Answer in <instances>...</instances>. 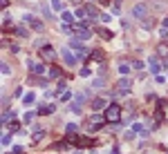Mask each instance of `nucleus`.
I'll list each match as a JSON object with an SVG mask.
<instances>
[{
	"instance_id": "nucleus-3",
	"label": "nucleus",
	"mask_w": 168,
	"mask_h": 154,
	"mask_svg": "<svg viewBox=\"0 0 168 154\" xmlns=\"http://www.w3.org/2000/svg\"><path fill=\"white\" fill-rule=\"evenodd\" d=\"M146 14H148V5H135L132 7V16L137 18V20H144Z\"/></svg>"
},
{
	"instance_id": "nucleus-5",
	"label": "nucleus",
	"mask_w": 168,
	"mask_h": 154,
	"mask_svg": "<svg viewBox=\"0 0 168 154\" xmlns=\"http://www.w3.org/2000/svg\"><path fill=\"white\" fill-rule=\"evenodd\" d=\"M74 34H76V38H79V40H88V38L92 36V34H90V27H83V25H79Z\"/></svg>"
},
{
	"instance_id": "nucleus-13",
	"label": "nucleus",
	"mask_w": 168,
	"mask_h": 154,
	"mask_svg": "<svg viewBox=\"0 0 168 154\" xmlns=\"http://www.w3.org/2000/svg\"><path fill=\"white\" fill-rule=\"evenodd\" d=\"M159 69H162L159 60H157V58H150V72H153V74H159Z\"/></svg>"
},
{
	"instance_id": "nucleus-29",
	"label": "nucleus",
	"mask_w": 168,
	"mask_h": 154,
	"mask_svg": "<svg viewBox=\"0 0 168 154\" xmlns=\"http://www.w3.org/2000/svg\"><path fill=\"white\" fill-rule=\"evenodd\" d=\"M141 67H144L141 60H135V63H132V69H141Z\"/></svg>"
},
{
	"instance_id": "nucleus-2",
	"label": "nucleus",
	"mask_w": 168,
	"mask_h": 154,
	"mask_svg": "<svg viewBox=\"0 0 168 154\" xmlns=\"http://www.w3.org/2000/svg\"><path fill=\"white\" fill-rule=\"evenodd\" d=\"M23 20H25L27 25H29L34 31H41V29H43V23L38 20V18H34L32 14H25V16H23Z\"/></svg>"
},
{
	"instance_id": "nucleus-38",
	"label": "nucleus",
	"mask_w": 168,
	"mask_h": 154,
	"mask_svg": "<svg viewBox=\"0 0 168 154\" xmlns=\"http://www.w3.org/2000/svg\"><path fill=\"white\" fill-rule=\"evenodd\" d=\"M119 5H121V0H114V7H117V9H119Z\"/></svg>"
},
{
	"instance_id": "nucleus-14",
	"label": "nucleus",
	"mask_w": 168,
	"mask_h": 154,
	"mask_svg": "<svg viewBox=\"0 0 168 154\" xmlns=\"http://www.w3.org/2000/svg\"><path fill=\"white\" fill-rule=\"evenodd\" d=\"M103 107H106L103 98H94V101H92V110H103Z\"/></svg>"
},
{
	"instance_id": "nucleus-31",
	"label": "nucleus",
	"mask_w": 168,
	"mask_h": 154,
	"mask_svg": "<svg viewBox=\"0 0 168 154\" xmlns=\"http://www.w3.org/2000/svg\"><path fill=\"white\" fill-rule=\"evenodd\" d=\"M74 132H76V125L70 123V125H67V134H74Z\"/></svg>"
},
{
	"instance_id": "nucleus-25",
	"label": "nucleus",
	"mask_w": 168,
	"mask_h": 154,
	"mask_svg": "<svg viewBox=\"0 0 168 154\" xmlns=\"http://www.w3.org/2000/svg\"><path fill=\"white\" fill-rule=\"evenodd\" d=\"M157 52H159V56H168V47L166 45H159V49H157Z\"/></svg>"
},
{
	"instance_id": "nucleus-24",
	"label": "nucleus",
	"mask_w": 168,
	"mask_h": 154,
	"mask_svg": "<svg viewBox=\"0 0 168 154\" xmlns=\"http://www.w3.org/2000/svg\"><path fill=\"white\" fill-rule=\"evenodd\" d=\"M52 7L56 9V11H63V5H61V0H52Z\"/></svg>"
},
{
	"instance_id": "nucleus-26",
	"label": "nucleus",
	"mask_w": 168,
	"mask_h": 154,
	"mask_svg": "<svg viewBox=\"0 0 168 154\" xmlns=\"http://www.w3.org/2000/svg\"><path fill=\"white\" fill-rule=\"evenodd\" d=\"M16 34H18V36H27V34H29V31H27L25 27H16Z\"/></svg>"
},
{
	"instance_id": "nucleus-22",
	"label": "nucleus",
	"mask_w": 168,
	"mask_h": 154,
	"mask_svg": "<svg viewBox=\"0 0 168 154\" xmlns=\"http://www.w3.org/2000/svg\"><path fill=\"white\" fill-rule=\"evenodd\" d=\"M162 110H164V107L159 105V110L155 112V121H157V123H162V121H164V112H162Z\"/></svg>"
},
{
	"instance_id": "nucleus-28",
	"label": "nucleus",
	"mask_w": 168,
	"mask_h": 154,
	"mask_svg": "<svg viewBox=\"0 0 168 154\" xmlns=\"http://www.w3.org/2000/svg\"><path fill=\"white\" fill-rule=\"evenodd\" d=\"M2 74H5V76H7V74H11V67H9L7 63H2Z\"/></svg>"
},
{
	"instance_id": "nucleus-21",
	"label": "nucleus",
	"mask_w": 168,
	"mask_h": 154,
	"mask_svg": "<svg viewBox=\"0 0 168 154\" xmlns=\"http://www.w3.org/2000/svg\"><path fill=\"white\" fill-rule=\"evenodd\" d=\"M72 20H74V16H72L70 11H63V23H65V25H70Z\"/></svg>"
},
{
	"instance_id": "nucleus-34",
	"label": "nucleus",
	"mask_w": 168,
	"mask_h": 154,
	"mask_svg": "<svg viewBox=\"0 0 168 154\" xmlns=\"http://www.w3.org/2000/svg\"><path fill=\"white\" fill-rule=\"evenodd\" d=\"M94 87H97V89H99V87H103V78H101V81L97 78V81H94Z\"/></svg>"
},
{
	"instance_id": "nucleus-37",
	"label": "nucleus",
	"mask_w": 168,
	"mask_h": 154,
	"mask_svg": "<svg viewBox=\"0 0 168 154\" xmlns=\"http://www.w3.org/2000/svg\"><path fill=\"white\" fill-rule=\"evenodd\" d=\"M164 27H166V29H168V16L164 18Z\"/></svg>"
},
{
	"instance_id": "nucleus-12",
	"label": "nucleus",
	"mask_w": 168,
	"mask_h": 154,
	"mask_svg": "<svg viewBox=\"0 0 168 154\" xmlns=\"http://www.w3.org/2000/svg\"><path fill=\"white\" fill-rule=\"evenodd\" d=\"M45 69H47L45 65H34V67H32V74H36V76H45Z\"/></svg>"
},
{
	"instance_id": "nucleus-16",
	"label": "nucleus",
	"mask_w": 168,
	"mask_h": 154,
	"mask_svg": "<svg viewBox=\"0 0 168 154\" xmlns=\"http://www.w3.org/2000/svg\"><path fill=\"white\" fill-rule=\"evenodd\" d=\"M130 69H132V65H128V63H121V65H119V72L123 74V76L130 74Z\"/></svg>"
},
{
	"instance_id": "nucleus-20",
	"label": "nucleus",
	"mask_w": 168,
	"mask_h": 154,
	"mask_svg": "<svg viewBox=\"0 0 168 154\" xmlns=\"http://www.w3.org/2000/svg\"><path fill=\"white\" fill-rule=\"evenodd\" d=\"M76 56H79V58H88V49H85V47H79V49H76Z\"/></svg>"
},
{
	"instance_id": "nucleus-23",
	"label": "nucleus",
	"mask_w": 168,
	"mask_h": 154,
	"mask_svg": "<svg viewBox=\"0 0 168 154\" xmlns=\"http://www.w3.org/2000/svg\"><path fill=\"white\" fill-rule=\"evenodd\" d=\"M34 98H36L34 94H25V96H23V103H25V105H29V103H34Z\"/></svg>"
},
{
	"instance_id": "nucleus-39",
	"label": "nucleus",
	"mask_w": 168,
	"mask_h": 154,
	"mask_svg": "<svg viewBox=\"0 0 168 154\" xmlns=\"http://www.w3.org/2000/svg\"><path fill=\"white\" fill-rule=\"evenodd\" d=\"M117 154H119V152H117Z\"/></svg>"
},
{
	"instance_id": "nucleus-10",
	"label": "nucleus",
	"mask_w": 168,
	"mask_h": 154,
	"mask_svg": "<svg viewBox=\"0 0 168 154\" xmlns=\"http://www.w3.org/2000/svg\"><path fill=\"white\" fill-rule=\"evenodd\" d=\"M52 112H54V105H41L36 114H38V116H47V114H52Z\"/></svg>"
},
{
	"instance_id": "nucleus-8",
	"label": "nucleus",
	"mask_w": 168,
	"mask_h": 154,
	"mask_svg": "<svg viewBox=\"0 0 168 154\" xmlns=\"http://www.w3.org/2000/svg\"><path fill=\"white\" fill-rule=\"evenodd\" d=\"M63 60L67 63L70 67H74V65H76V58L72 56V52H70V49H63Z\"/></svg>"
},
{
	"instance_id": "nucleus-9",
	"label": "nucleus",
	"mask_w": 168,
	"mask_h": 154,
	"mask_svg": "<svg viewBox=\"0 0 168 154\" xmlns=\"http://www.w3.org/2000/svg\"><path fill=\"white\" fill-rule=\"evenodd\" d=\"M117 87H119L121 94H128V92H130V81H128V78H121V81L117 83Z\"/></svg>"
},
{
	"instance_id": "nucleus-15",
	"label": "nucleus",
	"mask_w": 168,
	"mask_h": 154,
	"mask_svg": "<svg viewBox=\"0 0 168 154\" xmlns=\"http://www.w3.org/2000/svg\"><path fill=\"white\" fill-rule=\"evenodd\" d=\"M74 16H76L79 20L83 23V20H85V18H88V11H85V7H79V9H76V14H74Z\"/></svg>"
},
{
	"instance_id": "nucleus-30",
	"label": "nucleus",
	"mask_w": 168,
	"mask_h": 154,
	"mask_svg": "<svg viewBox=\"0 0 168 154\" xmlns=\"http://www.w3.org/2000/svg\"><path fill=\"white\" fill-rule=\"evenodd\" d=\"M11 116H14V114H11V112H9V114H7V112H2V123H7V121H9V119H11Z\"/></svg>"
},
{
	"instance_id": "nucleus-1",
	"label": "nucleus",
	"mask_w": 168,
	"mask_h": 154,
	"mask_svg": "<svg viewBox=\"0 0 168 154\" xmlns=\"http://www.w3.org/2000/svg\"><path fill=\"white\" fill-rule=\"evenodd\" d=\"M103 116H106V121H108V123H119V119H121V107H119L117 103L108 105V107H106V114H103Z\"/></svg>"
},
{
	"instance_id": "nucleus-18",
	"label": "nucleus",
	"mask_w": 168,
	"mask_h": 154,
	"mask_svg": "<svg viewBox=\"0 0 168 154\" xmlns=\"http://www.w3.org/2000/svg\"><path fill=\"white\" fill-rule=\"evenodd\" d=\"M90 58H92V60H101V58H103V52H101V49H94V52L90 54Z\"/></svg>"
},
{
	"instance_id": "nucleus-4",
	"label": "nucleus",
	"mask_w": 168,
	"mask_h": 154,
	"mask_svg": "<svg viewBox=\"0 0 168 154\" xmlns=\"http://www.w3.org/2000/svg\"><path fill=\"white\" fill-rule=\"evenodd\" d=\"M103 121H106V116H92V119L88 121V130H90V132H97L101 125H103Z\"/></svg>"
},
{
	"instance_id": "nucleus-36",
	"label": "nucleus",
	"mask_w": 168,
	"mask_h": 154,
	"mask_svg": "<svg viewBox=\"0 0 168 154\" xmlns=\"http://www.w3.org/2000/svg\"><path fill=\"white\" fill-rule=\"evenodd\" d=\"M7 5H9L7 0H0V7H2V9H7Z\"/></svg>"
},
{
	"instance_id": "nucleus-19",
	"label": "nucleus",
	"mask_w": 168,
	"mask_h": 154,
	"mask_svg": "<svg viewBox=\"0 0 168 154\" xmlns=\"http://www.w3.org/2000/svg\"><path fill=\"white\" fill-rule=\"evenodd\" d=\"M99 36L106 38V40H110V38H112V31H110V29H99Z\"/></svg>"
},
{
	"instance_id": "nucleus-11",
	"label": "nucleus",
	"mask_w": 168,
	"mask_h": 154,
	"mask_svg": "<svg viewBox=\"0 0 168 154\" xmlns=\"http://www.w3.org/2000/svg\"><path fill=\"white\" fill-rule=\"evenodd\" d=\"M47 76H50V78H61V67L52 65L50 69H47Z\"/></svg>"
},
{
	"instance_id": "nucleus-32",
	"label": "nucleus",
	"mask_w": 168,
	"mask_h": 154,
	"mask_svg": "<svg viewBox=\"0 0 168 154\" xmlns=\"http://www.w3.org/2000/svg\"><path fill=\"white\" fill-rule=\"evenodd\" d=\"M32 119H34V114H32V112H27V114H25V123H29Z\"/></svg>"
},
{
	"instance_id": "nucleus-7",
	"label": "nucleus",
	"mask_w": 168,
	"mask_h": 154,
	"mask_svg": "<svg viewBox=\"0 0 168 154\" xmlns=\"http://www.w3.org/2000/svg\"><path fill=\"white\" fill-rule=\"evenodd\" d=\"M94 145V139H88V136H79L76 141V148H92Z\"/></svg>"
},
{
	"instance_id": "nucleus-35",
	"label": "nucleus",
	"mask_w": 168,
	"mask_h": 154,
	"mask_svg": "<svg viewBox=\"0 0 168 154\" xmlns=\"http://www.w3.org/2000/svg\"><path fill=\"white\" fill-rule=\"evenodd\" d=\"M9 141H11V139H9V134H5V136H2V145H9Z\"/></svg>"
},
{
	"instance_id": "nucleus-6",
	"label": "nucleus",
	"mask_w": 168,
	"mask_h": 154,
	"mask_svg": "<svg viewBox=\"0 0 168 154\" xmlns=\"http://www.w3.org/2000/svg\"><path fill=\"white\" fill-rule=\"evenodd\" d=\"M41 56H43L45 60H52L54 56H56V54H54V47H50V45H45V47H41Z\"/></svg>"
},
{
	"instance_id": "nucleus-33",
	"label": "nucleus",
	"mask_w": 168,
	"mask_h": 154,
	"mask_svg": "<svg viewBox=\"0 0 168 154\" xmlns=\"http://www.w3.org/2000/svg\"><path fill=\"white\" fill-rule=\"evenodd\" d=\"M159 36H162V38H168V29H166V27H162V31H159Z\"/></svg>"
},
{
	"instance_id": "nucleus-17",
	"label": "nucleus",
	"mask_w": 168,
	"mask_h": 154,
	"mask_svg": "<svg viewBox=\"0 0 168 154\" xmlns=\"http://www.w3.org/2000/svg\"><path fill=\"white\" fill-rule=\"evenodd\" d=\"M85 11H88V18H94V16H99L97 7H92V5H88V7H85Z\"/></svg>"
},
{
	"instance_id": "nucleus-27",
	"label": "nucleus",
	"mask_w": 168,
	"mask_h": 154,
	"mask_svg": "<svg viewBox=\"0 0 168 154\" xmlns=\"http://www.w3.org/2000/svg\"><path fill=\"white\" fill-rule=\"evenodd\" d=\"M45 139V132H36L34 134V141H43Z\"/></svg>"
}]
</instances>
